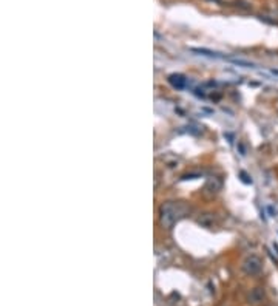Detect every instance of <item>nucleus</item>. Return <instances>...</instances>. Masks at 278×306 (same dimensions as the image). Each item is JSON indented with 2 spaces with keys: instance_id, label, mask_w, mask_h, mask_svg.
I'll return each mask as SVG.
<instances>
[{
  "instance_id": "1",
  "label": "nucleus",
  "mask_w": 278,
  "mask_h": 306,
  "mask_svg": "<svg viewBox=\"0 0 278 306\" xmlns=\"http://www.w3.org/2000/svg\"><path fill=\"white\" fill-rule=\"evenodd\" d=\"M190 208L181 201H165L159 208V223L164 229H172L181 218L187 215Z\"/></svg>"
},
{
  "instance_id": "2",
  "label": "nucleus",
  "mask_w": 278,
  "mask_h": 306,
  "mask_svg": "<svg viewBox=\"0 0 278 306\" xmlns=\"http://www.w3.org/2000/svg\"><path fill=\"white\" fill-rule=\"evenodd\" d=\"M241 268H243L244 274H247L250 277H255V275H258L263 271V260L258 257V255L250 253V255H247V257L243 260Z\"/></svg>"
},
{
  "instance_id": "3",
  "label": "nucleus",
  "mask_w": 278,
  "mask_h": 306,
  "mask_svg": "<svg viewBox=\"0 0 278 306\" xmlns=\"http://www.w3.org/2000/svg\"><path fill=\"white\" fill-rule=\"evenodd\" d=\"M169 82L176 90H183L186 87V84H187V79L183 74H172V76H169Z\"/></svg>"
},
{
  "instance_id": "4",
  "label": "nucleus",
  "mask_w": 278,
  "mask_h": 306,
  "mask_svg": "<svg viewBox=\"0 0 278 306\" xmlns=\"http://www.w3.org/2000/svg\"><path fill=\"white\" fill-rule=\"evenodd\" d=\"M193 53H198V55H203V56H207V58H213V59H226V56L222 53H215V51H209V49H201V48H192Z\"/></svg>"
},
{
  "instance_id": "5",
  "label": "nucleus",
  "mask_w": 278,
  "mask_h": 306,
  "mask_svg": "<svg viewBox=\"0 0 278 306\" xmlns=\"http://www.w3.org/2000/svg\"><path fill=\"white\" fill-rule=\"evenodd\" d=\"M264 298V291L261 289V288H255L252 292H250V295H249V300L252 301V303H258V301H261Z\"/></svg>"
},
{
  "instance_id": "6",
  "label": "nucleus",
  "mask_w": 278,
  "mask_h": 306,
  "mask_svg": "<svg viewBox=\"0 0 278 306\" xmlns=\"http://www.w3.org/2000/svg\"><path fill=\"white\" fill-rule=\"evenodd\" d=\"M241 178H243V181H244L246 184H250V183H252V180H247L249 176H247V175H246L244 172H241Z\"/></svg>"
}]
</instances>
